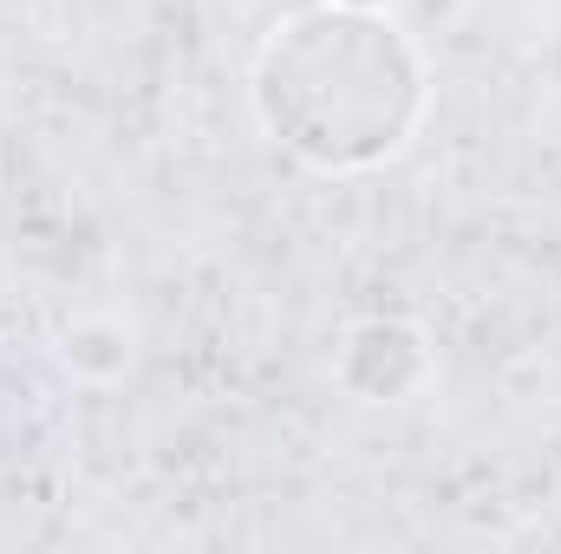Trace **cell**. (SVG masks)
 Instances as JSON below:
<instances>
[{
  "mask_svg": "<svg viewBox=\"0 0 561 554\" xmlns=\"http://www.w3.org/2000/svg\"><path fill=\"white\" fill-rule=\"evenodd\" d=\"M262 131L313 170H373L399 157L424 118L419 46L366 7H313L275 26L255 59Z\"/></svg>",
  "mask_w": 561,
  "mask_h": 554,
  "instance_id": "obj_1",
  "label": "cell"
},
{
  "mask_svg": "<svg viewBox=\"0 0 561 554\" xmlns=\"http://www.w3.org/2000/svg\"><path fill=\"white\" fill-rule=\"evenodd\" d=\"M340 7H366V13H379V7H386V0H340Z\"/></svg>",
  "mask_w": 561,
  "mask_h": 554,
  "instance_id": "obj_2",
  "label": "cell"
}]
</instances>
